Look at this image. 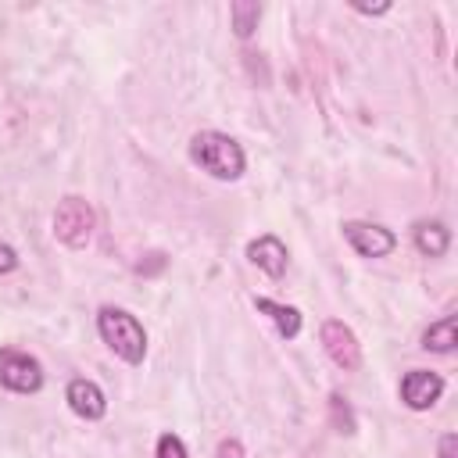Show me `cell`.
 <instances>
[{"label":"cell","instance_id":"16","mask_svg":"<svg viewBox=\"0 0 458 458\" xmlns=\"http://www.w3.org/2000/svg\"><path fill=\"white\" fill-rule=\"evenodd\" d=\"M14 268H18V250L11 243H0V276H7Z\"/></svg>","mask_w":458,"mask_h":458},{"label":"cell","instance_id":"18","mask_svg":"<svg viewBox=\"0 0 458 458\" xmlns=\"http://www.w3.org/2000/svg\"><path fill=\"white\" fill-rule=\"evenodd\" d=\"M454 447H458V437L454 433H444L440 437V458H454Z\"/></svg>","mask_w":458,"mask_h":458},{"label":"cell","instance_id":"15","mask_svg":"<svg viewBox=\"0 0 458 458\" xmlns=\"http://www.w3.org/2000/svg\"><path fill=\"white\" fill-rule=\"evenodd\" d=\"M329 408H333V419H336V426H340V433H354V415H351V408L333 394L329 397Z\"/></svg>","mask_w":458,"mask_h":458},{"label":"cell","instance_id":"2","mask_svg":"<svg viewBox=\"0 0 458 458\" xmlns=\"http://www.w3.org/2000/svg\"><path fill=\"white\" fill-rule=\"evenodd\" d=\"M97 333L100 340L125 361V365H140L147 354V333L140 326L136 315H129L125 308H100L97 311Z\"/></svg>","mask_w":458,"mask_h":458},{"label":"cell","instance_id":"19","mask_svg":"<svg viewBox=\"0 0 458 458\" xmlns=\"http://www.w3.org/2000/svg\"><path fill=\"white\" fill-rule=\"evenodd\" d=\"M354 11H361V14H386L390 4H376V7H361V4H354Z\"/></svg>","mask_w":458,"mask_h":458},{"label":"cell","instance_id":"13","mask_svg":"<svg viewBox=\"0 0 458 458\" xmlns=\"http://www.w3.org/2000/svg\"><path fill=\"white\" fill-rule=\"evenodd\" d=\"M229 18H233V32L240 39H250V32L258 29V18H261V4H254V0H233L229 4Z\"/></svg>","mask_w":458,"mask_h":458},{"label":"cell","instance_id":"14","mask_svg":"<svg viewBox=\"0 0 458 458\" xmlns=\"http://www.w3.org/2000/svg\"><path fill=\"white\" fill-rule=\"evenodd\" d=\"M154 454L157 458H186V447H182V440L175 433H165V437H157V451Z\"/></svg>","mask_w":458,"mask_h":458},{"label":"cell","instance_id":"1","mask_svg":"<svg viewBox=\"0 0 458 458\" xmlns=\"http://www.w3.org/2000/svg\"><path fill=\"white\" fill-rule=\"evenodd\" d=\"M190 157H193L211 179H222V182L240 179L243 168H247L243 147H240L233 136L218 132V129H204V132H197V136L190 140Z\"/></svg>","mask_w":458,"mask_h":458},{"label":"cell","instance_id":"17","mask_svg":"<svg viewBox=\"0 0 458 458\" xmlns=\"http://www.w3.org/2000/svg\"><path fill=\"white\" fill-rule=\"evenodd\" d=\"M215 458H243V444H240L236 437L222 440V444H218V451H215Z\"/></svg>","mask_w":458,"mask_h":458},{"label":"cell","instance_id":"4","mask_svg":"<svg viewBox=\"0 0 458 458\" xmlns=\"http://www.w3.org/2000/svg\"><path fill=\"white\" fill-rule=\"evenodd\" d=\"M0 386L14 390V394H36L43 386V365L14 347L0 351Z\"/></svg>","mask_w":458,"mask_h":458},{"label":"cell","instance_id":"7","mask_svg":"<svg viewBox=\"0 0 458 458\" xmlns=\"http://www.w3.org/2000/svg\"><path fill=\"white\" fill-rule=\"evenodd\" d=\"M440 394H444V379H440L437 372H429V369H411V372H404V379H401V401H404L411 411L433 408V404L440 401Z\"/></svg>","mask_w":458,"mask_h":458},{"label":"cell","instance_id":"8","mask_svg":"<svg viewBox=\"0 0 458 458\" xmlns=\"http://www.w3.org/2000/svg\"><path fill=\"white\" fill-rule=\"evenodd\" d=\"M64 401H68V408L79 415V419H86V422H97V419H104L107 415V397H104V390L93 383V379H72L68 383V390H64Z\"/></svg>","mask_w":458,"mask_h":458},{"label":"cell","instance_id":"12","mask_svg":"<svg viewBox=\"0 0 458 458\" xmlns=\"http://www.w3.org/2000/svg\"><path fill=\"white\" fill-rule=\"evenodd\" d=\"M454 344H458V322H454V315L433 322V326L422 333V347L433 351V354H451Z\"/></svg>","mask_w":458,"mask_h":458},{"label":"cell","instance_id":"10","mask_svg":"<svg viewBox=\"0 0 458 458\" xmlns=\"http://www.w3.org/2000/svg\"><path fill=\"white\" fill-rule=\"evenodd\" d=\"M411 240H415V250H419V254L440 258V254H447V247H451V229H447L444 222H419V225L411 229Z\"/></svg>","mask_w":458,"mask_h":458},{"label":"cell","instance_id":"11","mask_svg":"<svg viewBox=\"0 0 458 458\" xmlns=\"http://www.w3.org/2000/svg\"><path fill=\"white\" fill-rule=\"evenodd\" d=\"M254 308L276 322L279 336L293 340V336L301 333V311H297V308H290V304H276V301H268V297H254Z\"/></svg>","mask_w":458,"mask_h":458},{"label":"cell","instance_id":"5","mask_svg":"<svg viewBox=\"0 0 458 458\" xmlns=\"http://www.w3.org/2000/svg\"><path fill=\"white\" fill-rule=\"evenodd\" d=\"M322 347L329 354V361L344 372H354L361 365V344L354 336L351 326H344L340 318H326L322 322Z\"/></svg>","mask_w":458,"mask_h":458},{"label":"cell","instance_id":"9","mask_svg":"<svg viewBox=\"0 0 458 458\" xmlns=\"http://www.w3.org/2000/svg\"><path fill=\"white\" fill-rule=\"evenodd\" d=\"M247 258H250V265H258L268 279H279V276L286 272V261H290V254H286L283 240H279V236H272V233H265V236L250 240V243H247Z\"/></svg>","mask_w":458,"mask_h":458},{"label":"cell","instance_id":"6","mask_svg":"<svg viewBox=\"0 0 458 458\" xmlns=\"http://www.w3.org/2000/svg\"><path fill=\"white\" fill-rule=\"evenodd\" d=\"M344 236L361 258H386L397 247V236L376 222H344Z\"/></svg>","mask_w":458,"mask_h":458},{"label":"cell","instance_id":"3","mask_svg":"<svg viewBox=\"0 0 458 458\" xmlns=\"http://www.w3.org/2000/svg\"><path fill=\"white\" fill-rule=\"evenodd\" d=\"M93 208L82 197H64L54 211V236L68 247H86L93 236Z\"/></svg>","mask_w":458,"mask_h":458}]
</instances>
